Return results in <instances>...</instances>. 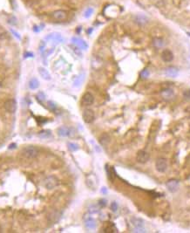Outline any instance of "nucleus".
<instances>
[{
    "label": "nucleus",
    "mask_w": 190,
    "mask_h": 233,
    "mask_svg": "<svg viewBox=\"0 0 190 233\" xmlns=\"http://www.w3.org/2000/svg\"><path fill=\"white\" fill-rule=\"evenodd\" d=\"M23 154H24V156H25L26 158L33 159V158H35L38 156V149L36 148V147H33V146L26 147V148H24V150H23Z\"/></svg>",
    "instance_id": "1"
},
{
    "label": "nucleus",
    "mask_w": 190,
    "mask_h": 233,
    "mask_svg": "<svg viewBox=\"0 0 190 233\" xmlns=\"http://www.w3.org/2000/svg\"><path fill=\"white\" fill-rule=\"evenodd\" d=\"M131 223L133 224V226L135 229V232H145V229H144V221L138 218V217H133L131 218Z\"/></svg>",
    "instance_id": "2"
},
{
    "label": "nucleus",
    "mask_w": 190,
    "mask_h": 233,
    "mask_svg": "<svg viewBox=\"0 0 190 233\" xmlns=\"http://www.w3.org/2000/svg\"><path fill=\"white\" fill-rule=\"evenodd\" d=\"M59 185V180L53 176H48L45 180V187L48 190H52Z\"/></svg>",
    "instance_id": "3"
},
{
    "label": "nucleus",
    "mask_w": 190,
    "mask_h": 233,
    "mask_svg": "<svg viewBox=\"0 0 190 233\" xmlns=\"http://www.w3.org/2000/svg\"><path fill=\"white\" fill-rule=\"evenodd\" d=\"M156 170L160 173H164L168 168V162L165 158H160L155 163Z\"/></svg>",
    "instance_id": "4"
},
{
    "label": "nucleus",
    "mask_w": 190,
    "mask_h": 233,
    "mask_svg": "<svg viewBox=\"0 0 190 233\" xmlns=\"http://www.w3.org/2000/svg\"><path fill=\"white\" fill-rule=\"evenodd\" d=\"M179 185L180 184L178 180H176V179H170V180H169L167 182L166 187L169 190V191L172 192V193H174L179 189Z\"/></svg>",
    "instance_id": "5"
},
{
    "label": "nucleus",
    "mask_w": 190,
    "mask_h": 233,
    "mask_svg": "<svg viewBox=\"0 0 190 233\" xmlns=\"http://www.w3.org/2000/svg\"><path fill=\"white\" fill-rule=\"evenodd\" d=\"M4 107H5V109H6L8 113H11V114L14 113V112H16V110H17L16 101H15V100H13V99L7 100L6 102H5Z\"/></svg>",
    "instance_id": "6"
},
{
    "label": "nucleus",
    "mask_w": 190,
    "mask_h": 233,
    "mask_svg": "<svg viewBox=\"0 0 190 233\" xmlns=\"http://www.w3.org/2000/svg\"><path fill=\"white\" fill-rule=\"evenodd\" d=\"M82 117L86 123H92L95 119V114H94V112L91 109H86L83 112Z\"/></svg>",
    "instance_id": "7"
},
{
    "label": "nucleus",
    "mask_w": 190,
    "mask_h": 233,
    "mask_svg": "<svg viewBox=\"0 0 190 233\" xmlns=\"http://www.w3.org/2000/svg\"><path fill=\"white\" fill-rule=\"evenodd\" d=\"M45 39L48 40V41H51V42H54V43H61L64 40L62 36L58 33H51L48 36L45 37Z\"/></svg>",
    "instance_id": "8"
},
{
    "label": "nucleus",
    "mask_w": 190,
    "mask_h": 233,
    "mask_svg": "<svg viewBox=\"0 0 190 233\" xmlns=\"http://www.w3.org/2000/svg\"><path fill=\"white\" fill-rule=\"evenodd\" d=\"M137 162L140 163H146L149 160V154L144 150H141L138 152L137 156H136Z\"/></svg>",
    "instance_id": "9"
},
{
    "label": "nucleus",
    "mask_w": 190,
    "mask_h": 233,
    "mask_svg": "<svg viewBox=\"0 0 190 233\" xmlns=\"http://www.w3.org/2000/svg\"><path fill=\"white\" fill-rule=\"evenodd\" d=\"M52 18L56 20H58V21H63V20H65L66 18H67V12L65 11H62V10L56 11L52 13Z\"/></svg>",
    "instance_id": "10"
},
{
    "label": "nucleus",
    "mask_w": 190,
    "mask_h": 233,
    "mask_svg": "<svg viewBox=\"0 0 190 233\" xmlns=\"http://www.w3.org/2000/svg\"><path fill=\"white\" fill-rule=\"evenodd\" d=\"M161 59L165 62H171L174 60V54L170 50L165 49V50H163L162 53H161Z\"/></svg>",
    "instance_id": "11"
},
{
    "label": "nucleus",
    "mask_w": 190,
    "mask_h": 233,
    "mask_svg": "<svg viewBox=\"0 0 190 233\" xmlns=\"http://www.w3.org/2000/svg\"><path fill=\"white\" fill-rule=\"evenodd\" d=\"M72 42L76 46H78L79 48H80L81 50H87L88 48L87 44L79 38H72Z\"/></svg>",
    "instance_id": "12"
},
{
    "label": "nucleus",
    "mask_w": 190,
    "mask_h": 233,
    "mask_svg": "<svg viewBox=\"0 0 190 233\" xmlns=\"http://www.w3.org/2000/svg\"><path fill=\"white\" fill-rule=\"evenodd\" d=\"M94 101V97L92 95V93H86L83 97H82V103L86 106H90L92 105V103Z\"/></svg>",
    "instance_id": "13"
},
{
    "label": "nucleus",
    "mask_w": 190,
    "mask_h": 233,
    "mask_svg": "<svg viewBox=\"0 0 190 233\" xmlns=\"http://www.w3.org/2000/svg\"><path fill=\"white\" fill-rule=\"evenodd\" d=\"M134 21L137 24H139L140 26H144V25H146L147 22H148V18L145 15H143V14H139V15H136L135 16Z\"/></svg>",
    "instance_id": "14"
},
{
    "label": "nucleus",
    "mask_w": 190,
    "mask_h": 233,
    "mask_svg": "<svg viewBox=\"0 0 190 233\" xmlns=\"http://www.w3.org/2000/svg\"><path fill=\"white\" fill-rule=\"evenodd\" d=\"M165 74H166V76L170 77V78H175L176 76L178 75V70L175 67L170 66V67H168L165 70Z\"/></svg>",
    "instance_id": "15"
},
{
    "label": "nucleus",
    "mask_w": 190,
    "mask_h": 233,
    "mask_svg": "<svg viewBox=\"0 0 190 233\" xmlns=\"http://www.w3.org/2000/svg\"><path fill=\"white\" fill-rule=\"evenodd\" d=\"M161 95H162V97L164 98V99L169 100V99H172V98L174 97V93L171 88H166V89L162 90Z\"/></svg>",
    "instance_id": "16"
},
{
    "label": "nucleus",
    "mask_w": 190,
    "mask_h": 233,
    "mask_svg": "<svg viewBox=\"0 0 190 233\" xmlns=\"http://www.w3.org/2000/svg\"><path fill=\"white\" fill-rule=\"evenodd\" d=\"M38 73H39L40 76L42 77V79H44L45 81H50L51 80V74L46 69H45L43 67H40V68H38Z\"/></svg>",
    "instance_id": "17"
},
{
    "label": "nucleus",
    "mask_w": 190,
    "mask_h": 233,
    "mask_svg": "<svg viewBox=\"0 0 190 233\" xmlns=\"http://www.w3.org/2000/svg\"><path fill=\"white\" fill-rule=\"evenodd\" d=\"M58 135L61 136V137H66V136L70 135V129L67 127H65V126L60 127L58 129Z\"/></svg>",
    "instance_id": "18"
},
{
    "label": "nucleus",
    "mask_w": 190,
    "mask_h": 233,
    "mask_svg": "<svg viewBox=\"0 0 190 233\" xmlns=\"http://www.w3.org/2000/svg\"><path fill=\"white\" fill-rule=\"evenodd\" d=\"M104 232H107V233H113V232H118V230L117 228L115 227L114 223H109V224H107L106 227L104 228Z\"/></svg>",
    "instance_id": "19"
},
{
    "label": "nucleus",
    "mask_w": 190,
    "mask_h": 233,
    "mask_svg": "<svg viewBox=\"0 0 190 233\" xmlns=\"http://www.w3.org/2000/svg\"><path fill=\"white\" fill-rule=\"evenodd\" d=\"M29 87L32 89V90H35L39 87V81H38L37 78H33L30 81H29V84H28Z\"/></svg>",
    "instance_id": "20"
},
{
    "label": "nucleus",
    "mask_w": 190,
    "mask_h": 233,
    "mask_svg": "<svg viewBox=\"0 0 190 233\" xmlns=\"http://www.w3.org/2000/svg\"><path fill=\"white\" fill-rule=\"evenodd\" d=\"M86 226L89 230H94L96 228V222L92 218H88L86 220Z\"/></svg>",
    "instance_id": "21"
},
{
    "label": "nucleus",
    "mask_w": 190,
    "mask_h": 233,
    "mask_svg": "<svg viewBox=\"0 0 190 233\" xmlns=\"http://www.w3.org/2000/svg\"><path fill=\"white\" fill-rule=\"evenodd\" d=\"M153 45H154V46H156L158 48H161V47H162L163 45H165V43H164L162 38H156L153 39Z\"/></svg>",
    "instance_id": "22"
},
{
    "label": "nucleus",
    "mask_w": 190,
    "mask_h": 233,
    "mask_svg": "<svg viewBox=\"0 0 190 233\" xmlns=\"http://www.w3.org/2000/svg\"><path fill=\"white\" fill-rule=\"evenodd\" d=\"M51 135H52V133L50 130H42L38 133V136L41 137V138H44V139H46V138L50 137Z\"/></svg>",
    "instance_id": "23"
},
{
    "label": "nucleus",
    "mask_w": 190,
    "mask_h": 233,
    "mask_svg": "<svg viewBox=\"0 0 190 233\" xmlns=\"http://www.w3.org/2000/svg\"><path fill=\"white\" fill-rule=\"evenodd\" d=\"M8 37V33L2 26H0V39H6Z\"/></svg>",
    "instance_id": "24"
},
{
    "label": "nucleus",
    "mask_w": 190,
    "mask_h": 233,
    "mask_svg": "<svg viewBox=\"0 0 190 233\" xmlns=\"http://www.w3.org/2000/svg\"><path fill=\"white\" fill-rule=\"evenodd\" d=\"M68 148L70 149L71 151L74 152V151H77V150L79 149V146H78L77 144H75V143L69 142V143H68Z\"/></svg>",
    "instance_id": "25"
},
{
    "label": "nucleus",
    "mask_w": 190,
    "mask_h": 233,
    "mask_svg": "<svg viewBox=\"0 0 190 233\" xmlns=\"http://www.w3.org/2000/svg\"><path fill=\"white\" fill-rule=\"evenodd\" d=\"M8 23L11 25V26H16L17 24V19L16 18V17L11 16L8 18Z\"/></svg>",
    "instance_id": "26"
},
{
    "label": "nucleus",
    "mask_w": 190,
    "mask_h": 233,
    "mask_svg": "<svg viewBox=\"0 0 190 233\" xmlns=\"http://www.w3.org/2000/svg\"><path fill=\"white\" fill-rule=\"evenodd\" d=\"M83 80H84V75H80L79 77H78L77 78V80L74 81V87H79V86H80V84L83 81Z\"/></svg>",
    "instance_id": "27"
},
{
    "label": "nucleus",
    "mask_w": 190,
    "mask_h": 233,
    "mask_svg": "<svg viewBox=\"0 0 190 233\" xmlns=\"http://www.w3.org/2000/svg\"><path fill=\"white\" fill-rule=\"evenodd\" d=\"M99 141H100V143H101L102 145H107L109 142V137L107 136H103L100 138Z\"/></svg>",
    "instance_id": "28"
},
{
    "label": "nucleus",
    "mask_w": 190,
    "mask_h": 233,
    "mask_svg": "<svg viewBox=\"0 0 190 233\" xmlns=\"http://www.w3.org/2000/svg\"><path fill=\"white\" fill-rule=\"evenodd\" d=\"M47 106H48V109L50 110H52V111H54L55 109H56V104L53 101H49L47 102Z\"/></svg>",
    "instance_id": "29"
},
{
    "label": "nucleus",
    "mask_w": 190,
    "mask_h": 233,
    "mask_svg": "<svg viewBox=\"0 0 190 233\" xmlns=\"http://www.w3.org/2000/svg\"><path fill=\"white\" fill-rule=\"evenodd\" d=\"M183 97L186 101H190V89L185 90L183 92Z\"/></svg>",
    "instance_id": "30"
},
{
    "label": "nucleus",
    "mask_w": 190,
    "mask_h": 233,
    "mask_svg": "<svg viewBox=\"0 0 190 233\" xmlns=\"http://www.w3.org/2000/svg\"><path fill=\"white\" fill-rule=\"evenodd\" d=\"M141 76L143 79H147V77L149 76V72H148V70H147V69H144V70L141 73Z\"/></svg>",
    "instance_id": "31"
},
{
    "label": "nucleus",
    "mask_w": 190,
    "mask_h": 233,
    "mask_svg": "<svg viewBox=\"0 0 190 233\" xmlns=\"http://www.w3.org/2000/svg\"><path fill=\"white\" fill-rule=\"evenodd\" d=\"M37 99L39 100V101H45V93H44L43 92L38 93V94H37Z\"/></svg>",
    "instance_id": "32"
},
{
    "label": "nucleus",
    "mask_w": 190,
    "mask_h": 233,
    "mask_svg": "<svg viewBox=\"0 0 190 233\" xmlns=\"http://www.w3.org/2000/svg\"><path fill=\"white\" fill-rule=\"evenodd\" d=\"M92 12H93V10H92V8H88L85 11V17L86 18H89L92 14Z\"/></svg>",
    "instance_id": "33"
},
{
    "label": "nucleus",
    "mask_w": 190,
    "mask_h": 233,
    "mask_svg": "<svg viewBox=\"0 0 190 233\" xmlns=\"http://www.w3.org/2000/svg\"><path fill=\"white\" fill-rule=\"evenodd\" d=\"M111 209H112L113 211H116L118 210V204L116 203H113L112 205H111Z\"/></svg>",
    "instance_id": "34"
},
{
    "label": "nucleus",
    "mask_w": 190,
    "mask_h": 233,
    "mask_svg": "<svg viewBox=\"0 0 190 233\" xmlns=\"http://www.w3.org/2000/svg\"><path fill=\"white\" fill-rule=\"evenodd\" d=\"M11 33H12V34H13V35H14V36L17 38V39H20V38H20V36H19V34L17 33L16 31H14L13 29H11Z\"/></svg>",
    "instance_id": "35"
},
{
    "label": "nucleus",
    "mask_w": 190,
    "mask_h": 233,
    "mask_svg": "<svg viewBox=\"0 0 190 233\" xmlns=\"http://www.w3.org/2000/svg\"><path fill=\"white\" fill-rule=\"evenodd\" d=\"M25 58H26V57H33V53H25Z\"/></svg>",
    "instance_id": "36"
},
{
    "label": "nucleus",
    "mask_w": 190,
    "mask_h": 233,
    "mask_svg": "<svg viewBox=\"0 0 190 233\" xmlns=\"http://www.w3.org/2000/svg\"><path fill=\"white\" fill-rule=\"evenodd\" d=\"M16 146L17 145L15 144V143H14V144H11V145H10V147H9V148H10V149H11V148H16Z\"/></svg>",
    "instance_id": "37"
}]
</instances>
